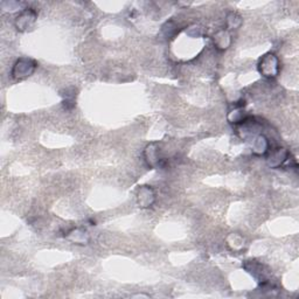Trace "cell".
<instances>
[{
    "label": "cell",
    "instance_id": "obj_7",
    "mask_svg": "<svg viewBox=\"0 0 299 299\" xmlns=\"http://www.w3.org/2000/svg\"><path fill=\"white\" fill-rule=\"evenodd\" d=\"M253 151L254 153L262 156L269 151V142L268 139L262 135H257L253 138Z\"/></svg>",
    "mask_w": 299,
    "mask_h": 299
},
{
    "label": "cell",
    "instance_id": "obj_5",
    "mask_svg": "<svg viewBox=\"0 0 299 299\" xmlns=\"http://www.w3.org/2000/svg\"><path fill=\"white\" fill-rule=\"evenodd\" d=\"M287 158H289V152L285 149L278 147V149H275L272 151L270 156L268 157L267 161L271 168H277L279 166H282L287 160Z\"/></svg>",
    "mask_w": 299,
    "mask_h": 299
},
{
    "label": "cell",
    "instance_id": "obj_6",
    "mask_svg": "<svg viewBox=\"0 0 299 299\" xmlns=\"http://www.w3.org/2000/svg\"><path fill=\"white\" fill-rule=\"evenodd\" d=\"M145 160L147 161V164L151 167H157V166L160 165V154H159V150H158L157 144H151L146 147L145 150Z\"/></svg>",
    "mask_w": 299,
    "mask_h": 299
},
{
    "label": "cell",
    "instance_id": "obj_2",
    "mask_svg": "<svg viewBox=\"0 0 299 299\" xmlns=\"http://www.w3.org/2000/svg\"><path fill=\"white\" fill-rule=\"evenodd\" d=\"M36 68L35 61L31 60V58H19L13 66L12 69V76L14 79L23 80L26 77L31 76Z\"/></svg>",
    "mask_w": 299,
    "mask_h": 299
},
{
    "label": "cell",
    "instance_id": "obj_4",
    "mask_svg": "<svg viewBox=\"0 0 299 299\" xmlns=\"http://www.w3.org/2000/svg\"><path fill=\"white\" fill-rule=\"evenodd\" d=\"M137 199L140 207L146 208L153 205L154 200H156V194H154L153 190L150 186H143L139 188Z\"/></svg>",
    "mask_w": 299,
    "mask_h": 299
},
{
    "label": "cell",
    "instance_id": "obj_8",
    "mask_svg": "<svg viewBox=\"0 0 299 299\" xmlns=\"http://www.w3.org/2000/svg\"><path fill=\"white\" fill-rule=\"evenodd\" d=\"M68 238L72 240L73 242L75 243H86L89 241V236H88L86 230H81V229H75L70 232V235L68 236Z\"/></svg>",
    "mask_w": 299,
    "mask_h": 299
},
{
    "label": "cell",
    "instance_id": "obj_3",
    "mask_svg": "<svg viewBox=\"0 0 299 299\" xmlns=\"http://www.w3.org/2000/svg\"><path fill=\"white\" fill-rule=\"evenodd\" d=\"M36 19V13L34 10L32 9H27L21 12L19 16L17 17L16 19V27L18 31L24 32L26 29L31 28L33 25L35 23Z\"/></svg>",
    "mask_w": 299,
    "mask_h": 299
},
{
    "label": "cell",
    "instance_id": "obj_9",
    "mask_svg": "<svg viewBox=\"0 0 299 299\" xmlns=\"http://www.w3.org/2000/svg\"><path fill=\"white\" fill-rule=\"evenodd\" d=\"M215 42L217 47L221 48V49H226L230 43V38L226 32H220L219 34L215 36Z\"/></svg>",
    "mask_w": 299,
    "mask_h": 299
},
{
    "label": "cell",
    "instance_id": "obj_1",
    "mask_svg": "<svg viewBox=\"0 0 299 299\" xmlns=\"http://www.w3.org/2000/svg\"><path fill=\"white\" fill-rule=\"evenodd\" d=\"M258 70L265 77H275L279 72V61L274 54H267L261 58Z\"/></svg>",
    "mask_w": 299,
    "mask_h": 299
}]
</instances>
